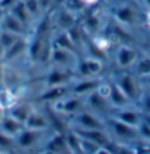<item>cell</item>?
<instances>
[{"label": "cell", "mask_w": 150, "mask_h": 154, "mask_svg": "<svg viewBox=\"0 0 150 154\" xmlns=\"http://www.w3.org/2000/svg\"><path fill=\"white\" fill-rule=\"evenodd\" d=\"M0 29H5V31L16 34L19 36H28V34H29V29L20 20H18L10 12H5L3 13L2 20H0Z\"/></svg>", "instance_id": "14"}, {"label": "cell", "mask_w": 150, "mask_h": 154, "mask_svg": "<svg viewBox=\"0 0 150 154\" xmlns=\"http://www.w3.org/2000/svg\"><path fill=\"white\" fill-rule=\"evenodd\" d=\"M109 82H111V92H109V96H108V100H109L111 106H112V111L118 109V108H124V106L131 105L133 102L127 97V94L120 89V86L117 85L112 79H109Z\"/></svg>", "instance_id": "15"}, {"label": "cell", "mask_w": 150, "mask_h": 154, "mask_svg": "<svg viewBox=\"0 0 150 154\" xmlns=\"http://www.w3.org/2000/svg\"><path fill=\"white\" fill-rule=\"evenodd\" d=\"M3 13H5V12H2V10H0V20H2V16H3Z\"/></svg>", "instance_id": "30"}, {"label": "cell", "mask_w": 150, "mask_h": 154, "mask_svg": "<svg viewBox=\"0 0 150 154\" xmlns=\"http://www.w3.org/2000/svg\"><path fill=\"white\" fill-rule=\"evenodd\" d=\"M19 38H20L19 35L8 32V31H5V29H0V45H2L3 50H8L10 45H13V44L18 41Z\"/></svg>", "instance_id": "21"}, {"label": "cell", "mask_w": 150, "mask_h": 154, "mask_svg": "<svg viewBox=\"0 0 150 154\" xmlns=\"http://www.w3.org/2000/svg\"><path fill=\"white\" fill-rule=\"evenodd\" d=\"M109 61L99 58V57H92V55H85L80 54L77 64L74 67V76L77 77H106L109 74L108 67Z\"/></svg>", "instance_id": "4"}, {"label": "cell", "mask_w": 150, "mask_h": 154, "mask_svg": "<svg viewBox=\"0 0 150 154\" xmlns=\"http://www.w3.org/2000/svg\"><path fill=\"white\" fill-rule=\"evenodd\" d=\"M80 2H82V5H83L86 9H92V8L101 6L104 0H80Z\"/></svg>", "instance_id": "24"}, {"label": "cell", "mask_w": 150, "mask_h": 154, "mask_svg": "<svg viewBox=\"0 0 150 154\" xmlns=\"http://www.w3.org/2000/svg\"><path fill=\"white\" fill-rule=\"evenodd\" d=\"M5 115H6V113H5V109L0 106V122H2V119H3V116H5Z\"/></svg>", "instance_id": "29"}, {"label": "cell", "mask_w": 150, "mask_h": 154, "mask_svg": "<svg viewBox=\"0 0 150 154\" xmlns=\"http://www.w3.org/2000/svg\"><path fill=\"white\" fill-rule=\"evenodd\" d=\"M105 131L112 143L125 144V146H130L133 148L139 144L137 128L117 119L112 115L105 116Z\"/></svg>", "instance_id": "2"}, {"label": "cell", "mask_w": 150, "mask_h": 154, "mask_svg": "<svg viewBox=\"0 0 150 154\" xmlns=\"http://www.w3.org/2000/svg\"><path fill=\"white\" fill-rule=\"evenodd\" d=\"M25 3V6H27L28 12L31 13V16L34 17V19H39V17L44 15V12H42V8H41V5H39V2L38 0H27V2H23Z\"/></svg>", "instance_id": "23"}, {"label": "cell", "mask_w": 150, "mask_h": 154, "mask_svg": "<svg viewBox=\"0 0 150 154\" xmlns=\"http://www.w3.org/2000/svg\"><path fill=\"white\" fill-rule=\"evenodd\" d=\"M55 132L54 129H45V131H38V129L25 128L22 129V132L15 138L16 148L19 153L22 154H32L42 151L48 143V140L53 137Z\"/></svg>", "instance_id": "1"}, {"label": "cell", "mask_w": 150, "mask_h": 154, "mask_svg": "<svg viewBox=\"0 0 150 154\" xmlns=\"http://www.w3.org/2000/svg\"><path fill=\"white\" fill-rule=\"evenodd\" d=\"M140 83H141V87L143 89H150V74L146 77L140 79Z\"/></svg>", "instance_id": "27"}, {"label": "cell", "mask_w": 150, "mask_h": 154, "mask_svg": "<svg viewBox=\"0 0 150 154\" xmlns=\"http://www.w3.org/2000/svg\"><path fill=\"white\" fill-rule=\"evenodd\" d=\"M36 102L35 100H31V99H22V100H18L16 103H13L8 109V113L12 115L13 118H16L18 121L23 122L25 125V121L28 119V116L31 115V112L35 109Z\"/></svg>", "instance_id": "13"}, {"label": "cell", "mask_w": 150, "mask_h": 154, "mask_svg": "<svg viewBox=\"0 0 150 154\" xmlns=\"http://www.w3.org/2000/svg\"><path fill=\"white\" fill-rule=\"evenodd\" d=\"M12 151H18L15 138L6 135L5 132L0 131V153L2 154H9Z\"/></svg>", "instance_id": "20"}, {"label": "cell", "mask_w": 150, "mask_h": 154, "mask_svg": "<svg viewBox=\"0 0 150 154\" xmlns=\"http://www.w3.org/2000/svg\"><path fill=\"white\" fill-rule=\"evenodd\" d=\"M79 55L80 54L77 51H71V50H66V48H60V47H54L53 45L48 66L70 70V71L74 73V67L77 64Z\"/></svg>", "instance_id": "8"}, {"label": "cell", "mask_w": 150, "mask_h": 154, "mask_svg": "<svg viewBox=\"0 0 150 154\" xmlns=\"http://www.w3.org/2000/svg\"><path fill=\"white\" fill-rule=\"evenodd\" d=\"M143 52L144 51H141L137 45L117 42L109 55V64L114 70H130Z\"/></svg>", "instance_id": "3"}, {"label": "cell", "mask_w": 150, "mask_h": 154, "mask_svg": "<svg viewBox=\"0 0 150 154\" xmlns=\"http://www.w3.org/2000/svg\"><path fill=\"white\" fill-rule=\"evenodd\" d=\"M23 128H25L23 122H20V121H18L16 118H13L9 113H6V115L3 116L2 122H0V131L5 132L6 135H9V137H12V138L18 137Z\"/></svg>", "instance_id": "16"}, {"label": "cell", "mask_w": 150, "mask_h": 154, "mask_svg": "<svg viewBox=\"0 0 150 154\" xmlns=\"http://www.w3.org/2000/svg\"><path fill=\"white\" fill-rule=\"evenodd\" d=\"M140 3L144 9H150V0H140Z\"/></svg>", "instance_id": "28"}, {"label": "cell", "mask_w": 150, "mask_h": 154, "mask_svg": "<svg viewBox=\"0 0 150 154\" xmlns=\"http://www.w3.org/2000/svg\"><path fill=\"white\" fill-rule=\"evenodd\" d=\"M106 77H74L70 83V92L77 96H88L89 93L98 90V87L102 85Z\"/></svg>", "instance_id": "9"}, {"label": "cell", "mask_w": 150, "mask_h": 154, "mask_svg": "<svg viewBox=\"0 0 150 154\" xmlns=\"http://www.w3.org/2000/svg\"><path fill=\"white\" fill-rule=\"evenodd\" d=\"M32 154H39V153H32Z\"/></svg>", "instance_id": "31"}, {"label": "cell", "mask_w": 150, "mask_h": 154, "mask_svg": "<svg viewBox=\"0 0 150 154\" xmlns=\"http://www.w3.org/2000/svg\"><path fill=\"white\" fill-rule=\"evenodd\" d=\"M85 105H86L88 109L96 112L102 116H108L112 112V106H111L109 100L105 99L104 96H101L96 90L89 93L88 96H85Z\"/></svg>", "instance_id": "12"}, {"label": "cell", "mask_w": 150, "mask_h": 154, "mask_svg": "<svg viewBox=\"0 0 150 154\" xmlns=\"http://www.w3.org/2000/svg\"><path fill=\"white\" fill-rule=\"evenodd\" d=\"M67 127L70 129H105V116L85 108L77 112L67 121Z\"/></svg>", "instance_id": "7"}, {"label": "cell", "mask_w": 150, "mask_h": 154, "mask_svg": "<svg viewBox=\"0 0 150 154\" xmlns=\"http://www.w3.org/2000/svg\"><path fill=\"white\" fill-rule=\"evenodd\" d=\"M93 154H112V153H111V150H109L108 146H99Z\"/></svg>", "instance_id": "26"}, {"label": "cell", "mask_w": 150, "mask_h": 154, "mask_svg": "<svg viewBox=\"0 0 150 154\" xmlns=\"http://www.w3.org/2000/svg\"><path fill=\"white\" fill-rule=\"evenodd\" d=\"M108 77L112 79L115 83L120 86V89L127 94V97L133 103L136 102V99L139 97L141 89H143L139 77L134 76L130 70H111Z\"/></svg>", "instance_id": "5"}, {"label": "cell", "mask_w": 150, "mask_h": 154, "mask_svg": "<svg viewBox=\"0 0 150 154\" xmlns=\"http://www.w3.org/2000/svg\"><path fill=\"white\" fill-rule=\"evenodd\" d=\"M134 76H137L139 79H143V77L149 76L150 74V55L149 52H143L139 60L136 61V64L130 69Z\"/></svg>", "instance_id": "18"}, {"label": "cell", "mask_w": 150, "mask_h": 154, "mask_svg": "<svg viewBox=\"0 0 150 154\" xmlns=\"http://www.w3.org/2000/svg\"><path fill=\"white\" fill-rule=\"evenodd\" d=\"M25 127L31 129H38V131H45V129H51L50 125V119L45 111L44 105L36 103L35 109L31 112V115L28 116V119L25 121Z\"/></svg>", "instance_id": "11"}, {"label": "cell", "mask_w": 150, "mask_h": 154, "mask_svg": "<svg viewBox=\"0 0 150 154\" xmlns=\"http://www.w3.org/2000/svg\"><path fill=\"white\" fill-rule=\"evenodd\" d=\"M143 26L146 31L150 32V9L144 10V16H143Z\"/></svg>", "instance_id": "25"}, {"label": "cell", "mask_w": 150, "mask_h": 154, "mask_svg": "<svg viewBox=\"0 0 150 154\" xmlns=\"http://www.w3.org/2000/svg\"><path fill=\"white\" fill-rule=\"evenodd\" d=\"M137 135H139V143L150 144V124H147L144 119L137 127Z\"/></svg>", "instance_id": "22"}, {"label": "cell", "mask_w": 150, "mask_h": 154, "mask_svg": "<svg viewBox=\"0 0 150 154\" xmlns=\"http://www.w3.org/2000/svg\"><path fill=\"white\" fill-rule=\"evenodd\" d=\"M109 115H112L114 118L123 121V122L131 125V127H136V128L139 127V124L143 121V112H141L134 103L128 105V106H124V108L114 109Z\"/></svg>", "instance_id": "10"}, {"label": "cell", "mask_w": 150, "mask_h": 154, "mask_svg": "<svg viewBox=\"0 0 150 154\" xmlns=\"http://www.w3.org/2000/svg\"><path fill=\"white\" fill-rule=\"evenodd\" d=\"M134 105L143 112V115L150 113V89H141L140 94L136 99Z\"/></svg>", "instance_id": "19"}, {"label": "cell", "mask_w": 150, "mask_h": 154, "mask_svg": "<svg viewBox=\"0 0 150 154\" xmlns=\"http://www.w3.org/2000/svg\"><path fill=\"white\" fill-rule=\"evenodd\" d=\"M10 13L13 15V16L16 17L18 20H20L23 25L27 26L28 29L31 31V28H32V25H34V22H35V19L31 16V13L28 12L27 6H25V3L22 2V0H18L15 5H13V8L9 10Z\"/></svg>", "instance_id": "17"}, {"label": "cell", "mask_w": 150, "mask_h": 154, "mask_svg": "<svg viewBox=\"0 0 150 154\" xmlns=\"http://www.w3.org/2000/svg\"><path fill=\"white\" fill-rule=\"evenodd\" d=\"M50 109L53 112H55L57 115H60L61 118H64L66 121H69V118H71L73 115H76L77 112L83 111L86 108L85 105V97L77 96L74 93H67L66 96H63L60 99H57L55 102L48 105Z\"/></svg>", "instance_id": "6"}, {"label": "cell", "mask_w": 150, "mask_h": 154, "mask_svg": "<svg viewBox=\"0 0 150 154\" xmlns=\"http://www.w3.org/2000/svg\"><path fill=\"white\" fill-rule=\"evenodd\" d=\"M149 55H150V52H149Z\"/></svg>", "instance_id": "32"}]
</instances>
